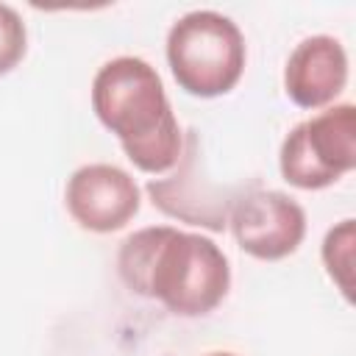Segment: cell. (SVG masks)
<instances>
[{
  "label": "cell",
  "instance_id": "obj_8",
  "mask_svg": "<svg viewBox=\"0 0 356 356\" xmlns=\"http://www.w3.org/2000/svg\"><path fill=\"white\" fill-rule=\"evenodd\" d=\"M353 248H356V225L348 217L325 231L323 250H320L325 273L337 284V289L345 295V300H353Z\"/></svg>",
  "mask_w": 356,
  "mask_h": 356
},
{
  "label": "cell",
  "instance_id": "obj_3",
  "mask_svg": "<svg viewBox=\"0 0 356 356\" xmlns=\"http://www.w3.org/2000/svg\"><path fill=\"white\" fill-rule=\"evenodd\" d=\"M248 61L239 25L211 8H197L172 22L167 33V64L175 83L195 97L228 95Z\"/></svg>",
  "mask_w": 356,
  "mask_h": 356
},
{
  "label": "cell",
  "instance_id": "obj_7",
  "mask_svg": "<svg viewBox=\"0 0 356 356\" xmlns=\"http://www.w3.org/2000/svg\"><path fill=\"white\" fill-rule=\"evenodd\" d=\"M348 83V53L328 33L306 36L295 44L284 67V92L300 108L331 106Z\"/></svg>",
  "mask_w": 356,
  "mask_h": 356
},
{
  "label": "cell",
  "instance_id": "obj_10",
  "mask_svg": "<svg viewBox=\"0 0 356 356\" xmlns=\"http://www.w3.org/2000/svg\"><path fill=\"white\" fill-rule=\"evenodd\" d=\"M206 356H236V353H228V350H214V353H206Z\"/></svg>",
  "mask_w": 356,
  "mask_h": 356
},
{
  "label": "cell",
  "instance_id": "obj_2",
  "mask_svg": "<svg viewBox=\"0 0 356 356\" xmlns=\"http://www.w3.org/2000/svg\"><path fill=\"white\" fill-rule=\"evenodd\" d=\"M92 108L136 170L161 175L181 161L178 117L156 67L145 58L117 56L106 61L92 81Z\"/></svg>",
  "mask_w": 356,
  "mask_h": 356
},
{
  "label": "cell",
  "instance_id": "obj_4",
  "mask_svg": "<svg viewBox=\"0 0 356 356\" xmlns=\"http://www.w3.org/2000/svg\"><path fill=\"white\" fill-rule=\"evenodd\" d=\"M278 167L298 189H325L356 167V106L339 103L298 122L281 142Z\"/></svg>",
  "mask_w": 356,
  "mask_h": 356
},
{
  "label": "cell",
  "instance_id": "obj_6",
  "mask_svg": "<svg viewBox=\"0 0 356 356\" xmlns=\"http://www.w3.org/2000/svg\"><path fill=\"white\" fill-rule=\"evenodd\" d=\"M70 217L92 234H111L125 228L142 203L136 181L114 164H83L78 167L64 189Z\"/></svg>",
  "mask_w": 356,
  "mask_h": 356
},
{
  "label": "cell",
  "instance_id": "obj_5",
  "mask_svg": "<svg viewBox=\"0 0 356 356\" xmlns=\"http://www.w3.org/2000/svg\"><path fill=\"white\" fill-rule=\"evenodd\" d=\"M228 225L236 245L261 261L292 256L306 236V211L278 189H253L228 209Z\"/></svg>",
  "mask_w": 356,
  "mask_h": 356
},
{
  "label": "cell",
  "instance_id": "obj_9",
  "mask_svg": "<svg viewBox=\"0 0 356 356\" xmlns=\"http://www.w3.org/2000/svg\"><path fill=\"white\" fill-rule=\"evenodd\" d=\"M25 47H28V31L22 17L11 6L0 3V75L11 72L22 61Z\"/></svg>",
  "mask_w": 356,
  "mask_h": 356
},
{
  "label": "cell",
  "instance_id": "obj_1",
  "mask_svg": "<svg viewBox=\"0 0 356 356\" xmlns=\"http://www.w3.org/2000/svg\"><path fill=\"white\" fill-rule=\"evenodd\" d=\"M117 273L134 295L153 298L178 317L214 312L231 286L222 248L203 234L172 225L131 234L117 253Z\"/></svg>",
  "mask_w": 356,
  "mask_h": 356
}]
</instances>
